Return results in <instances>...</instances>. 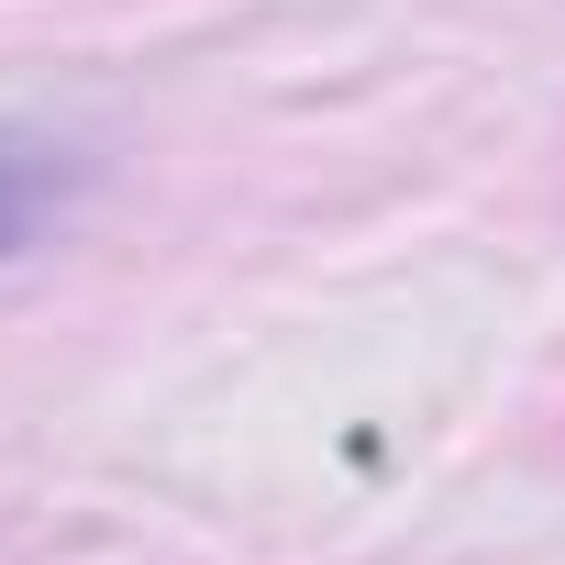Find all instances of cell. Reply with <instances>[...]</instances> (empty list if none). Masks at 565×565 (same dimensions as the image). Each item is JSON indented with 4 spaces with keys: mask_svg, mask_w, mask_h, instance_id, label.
I'll list each match as a JSON object with an SVG mask.
<instances>
[{
    "mask_svg": "<svg viewBox=\"0 0 565 565\" xmlns=\"http://www.w3.org/2000/svg\"><path fill=\"white\" fill-rule=\"evenodd\" d=\"M45 211H56V156L34 134H0V255H23Z\"/></svg>",
    "mask_w": 565,
    "mask_h": 565,
    "instance_id": "6da1fadb",
    "label": "cell"
}]
</instances>
